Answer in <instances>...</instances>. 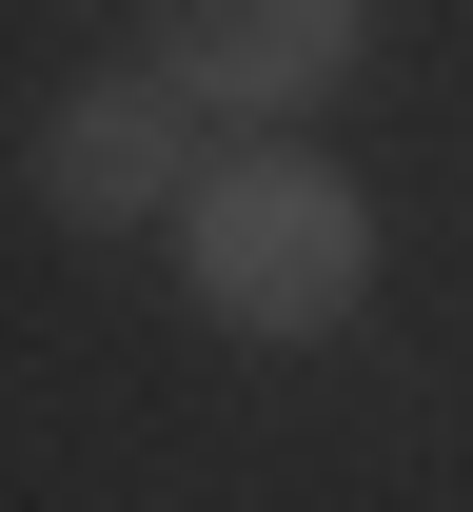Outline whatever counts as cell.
<instances>
[{
	"label": "cell",
	"mask_w": 473,
	"mask_h": 512,
	"mask_svg": "<svg viewBox=\"0 0 473 512\" xmlns=\"http://www.w3.org/2000/svg\"><path fill=\"white\" fill-rule=\"evenodd\" d=\"M138 60L217 119H316L355 79V0H138Z\"/></svg>",
	"instance_id": "7a4b0ae2"
},
{
	"label": "cell",
	"mask_w": 473,
	"mask_h": 512,
	"mask_svg": "<svg viewBox=\"0 0 473 512\" xmlns=\"http://www.w3.org/2000/svg\"><path fill=\"white\" fill-rule=\"evenodd\" d=\"M178 276H198L217 335H336L375 296V197L336 158H217L178 197Z\"/></svg>",
	"instance_id": "6da1fadb"
},
{
	"label": "cell",
	"mask_w": 473,
	"mask_h": 512,
	"mask_svg": "<svg viewBox=\"0 0 473 512\" xmlns=\"http://www.w3.org/2000/svg\"><path fill=\"white\" fill-rule=\"evenodd\" d=\"M40 217H60V237H138V217H178V79H158V60L79 79L60 119H40Z\"/></svg>",
	"instance_id": "3957f363"
}]
</instances>
